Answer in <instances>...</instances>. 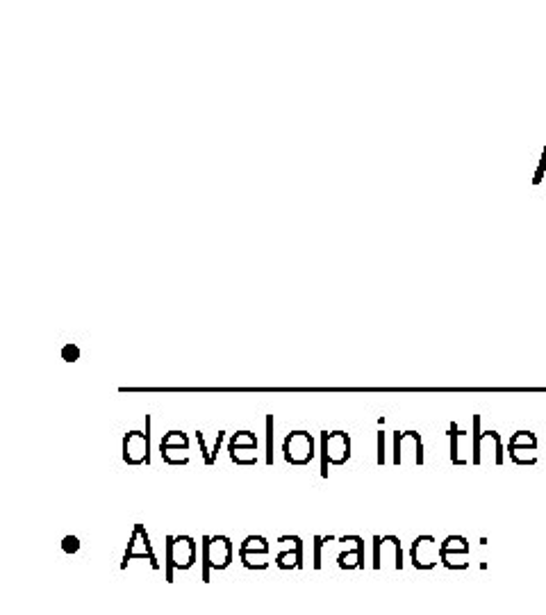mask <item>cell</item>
Wrapping results in <instances>:
<instances>
[{
  "label": "cell",
  "instance_id": "cell-5",
  "mask_svg": "<svg viewBox=\"0 0 546 615\" xmlns=\"http://www.w3.org/2000/svg\"><path fill=\"white\" fill-rule=\"evenodd\" d=\"M208 561L210 566L221 570L230 563V542L228 538H212L208 542Z\"/></svg>",
  "mask_w": 546,
  "mask_h": 615
},
{
  "label": "cell",
  "instance_id": "cell-12",
  "mask_svg": "<svg viewBox=\"0 0 546 615\" xmlns=\"http://www.w3.org/2000/svg\"><path fill=\"white\" fill-rule=\"evenodd\" d=\"M78 547H80V545H78V538H73V536H66V538H64V549H66V551H76Z\"/></svg>",
  "mask_w": 546,
  "mask_h": 615
},
{
  "label": "cell",
  "instance_id": "cell-11",
  "mask_svg": "<svg viewBox=\"0 0 546 615\" xmlns=\"http://www.w3.org/2000/svg\"><path fill=\"white\" fill-rule=\"evenodd\" d=\"M544 167H546V148H544V156H542V162H540V169H538V173H535V184L542 182V178H544Z\"/></svg>",
  "mask_w": 546,
  "mask_h": 615
},
{
  "label": "cell",
  "instance_id": "cell-10",
  "mask_svg": "<svg viewBox=\"0 0 546 615\" xmlns=\"http://www.w3.org/2000/svg\"><path fill=\"white\" fill-rule=\"evenodd\" d=\"M278 566L280 568H296L298 566V551H285L278 556Z\"/></svg>",
  "mask_w": 546,
  "mask_h": 615
},
{
  "label": "cell",
  "instance_id": "cell-7",
  "mask_svg": "<svg viewBox=\"0 0 546 615\" xmlns=\"http://www.w3.org/2000/svg\"><path fill=\"white\" fill-rule=\"evenodd\" d=\"M469 545L465 538L460 536H449L446 542H441L439 545V554H453V551H460V554H467Z\"/></svg>",
  "mask_w": 546,
  "mask_h": 615
},
{
  "label": "cell",
  "instance_id": "cell-4",
  "mask_svg": "<svg viewBox=\"0 0 546 615\" xmlns=\"http://www.w3.org/2000/svg\"><path fill=\"white\" fill-rule=\"evenodd\" d=\"M324 449H326V460L333 463H342L348 458V438L344 433H333L324 438Z\"/></svg>",
  "mask_w": 546,
  "mask_h": 615
},
{
  "label": "cell",
  "instance_id": "cell-6",
  "mask_svg": "<svg viewBox=\"0 0 546 615\" xmlns=\"http://www.w3.org/2000/svg\"><path fill=\"white\" fill-rule=\"evenodd\" d=\"M143 458L148 460V438H143L139 430H135L126 438V460L141 463Z\"/></svg>",
  "mask_w": 546,
  "mask_h": 615
},
{
  "label": "cell",
  "instance_id": "cell-1",
  "mask_svg": "<svg viewBox=\"0 0 546 615\" xmlns=\"http://www.w3.org/2000/svg\"><path fill=\"white\" fill-rule=\"evenodd\" d=\"M437 556H439V547L432 536H421L415 540L412 545V563L419 570H430L437 566Z\"/></svg>",
  "mask_w": 546,
  "mask_h": 615
},
{
  "label": "cell",
  "instance_id": "cell-9",
  "mask_svg": "<svg viewBox=\"0 0 546 615\" xmlns=\"http://www.w3.org/2000/svg\"><path fill=\"white\" fill-rule=\"evenodd\" d=\"M251 549H257L260 554H264L266 551V542H264V538H246V542L242 545V554H249Z\"/></svg>",
  "mask_w": 546,
  "mask_h": 615
},
{
  "label": "cell",
  "instance_id": "cell-8",
  "mask_svg": "<svg viewBox=\"0 0 546 615\" xmlns=\"http://www.w3.org/2000/svg\"><path fill=\"white\" fill-rule=\"evenodd\" d=\"M357 558H362V551H360V549L346 551V554H342V556H339V566H342V568H355V566H360Z\"/></svg>",
  "mask_w": 546,
  "mask_h": 615
},
{
  "label": "cell",
  "instance_id": "cell-3",
  "mask_svg": "<svg viewBox=\"0 0 546 615\" xmlns=\"http://www.w3.org/2000/svg\"><path fill=\"white\" fill-rule=\"evenodd\" d=\"M169 554H171V561H173V566H176V568H180V570L189 568L194 563V542H191V538L171 540Z\"/></svg>",
  "mask_w": 546,
  "mask_h": 615
},
{
  "label": "cell",
  "instance_id": "cell-2",
  "mask_svg": "<svg viewBox=\"0 0 546 615\" xmlns=\"http://www.w3.org/2000/svg\"><path fill=\"white\" fill-rule=\"evenodd\" d=\"M285 458L292 463H305L312 458V438L298 430V433L290 435L285 443Z\"/></svg>",
  "mask_w": 546,
  "mask_h": 615
}]
</instances>
